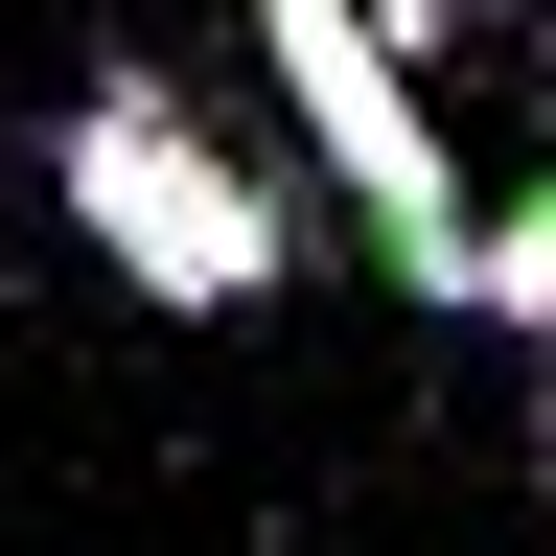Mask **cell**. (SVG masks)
<instances>
[{"label":"cell","instance_id":"6da1fadb","mask_svg":"<svg viewBox=\"0 0 556 556\" xmlns=\"http://www.w3.org/2000/svg\"><path fill=\"white\" fill-rule=\"evenodd\" d=\"M47 208H70V232H93L163 325H255L278 278H302V186H278L186 70H139V47L70 70V116H47Z\"/></svg>","mask_w":556,"mask_h":556},{"label":"cell","instance_id":"7a4b0ae2","mask_svg":"<svg viewBox=\"0 0 556 556\" xmlns=\"http://www.w3.org/2000/svg\"><path fill=\"white\" fill-rule=\"evenodd\" d=\"M255 70L302 93V163L371 208V278H417V302H464V232H486V186L441 163V116H417V70L348 24V0H255Z\"/></svg>","mask_w":556,"mask_h":556},{"label":"cell","instance_id":"3957f363","mask_svg":"<svg viewBox=\"0 0 556 556\" xmlns=\"http://www.w3.org/2000/svg\"><path fill=\"white\" fill-rule=\"evenodd\" d=\"M464 325H556V186H486V232H464Z\"/></svg>","mask_w":556,"mask_h":556}]
</instances>
